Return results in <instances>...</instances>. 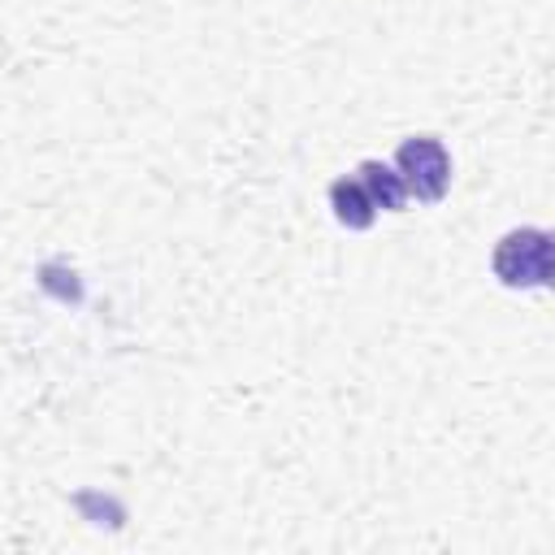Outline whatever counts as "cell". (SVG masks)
Masks as SVG:
<instances>
[{
	"mask_svg": "<svg viewBox=\"0 0 555 555\" xmlns=\"http://www.w3.org/2000/svg\"><path fill=\"white\" fill-rule=\"evenodd\" d=\"M494 278L512 291H533L551 282V234L546 230H507L490 256Z\"/></svg>",
	"mask_w": 555,
	"mask_h": 555,
	"instance_id": "cell-1",
	"label": "cell"
},
{
	"mask_svg": "<svg viewBox=\"0 0 555 555\" xmlns=\"http://www.w3.org/2000/svg\"><path fill=\"white\" fill-rule=\"evenodd\" d=\"M395 169H399L408 195H416V199H425V204L442 199L447 186H451V156H447L442 139H434V134H412V139H403L399 152H395Z\"/></svg>",
	"mask_w": 555,
	"mask_h": 555,
	"instance_id": "cell-2",
	"label": "cell"
},
{
	"mask_svg": "<svg viewBox=\"0 0 555 555\" xmlns=\"http://www.w3.org/2000/svg\"><path fill=\"white\" fill-rule=\"evenodd\" d=\"M356 178H360L364 195L373 199V208H382V212H399V208L408 204V186H403V178H399V169H395V165L364 160V165L356 169Z\"/></svg>",
	"mask_w": 555,
	"mask_h": 555,
	"instance_id": "cell-3",
	"label": "cell"
},
{
	"mask_svg": "<svg viewBox=\"0 0 555 555\" xmlns=\"http://www.w3.org/2000/svg\"><path fill=\"white\" fill-rule=\"evenodd\" d=\"M330 208H334L338 225H347V230H369L373 217H377V208H373V199L364 195L360 178H338V182H330Z\"/></svg>",
	"mask_w": 555,
	"mask_h": 555,
	"instance_id": "cell-4",
	"label": "cell"
}]
</instances>
